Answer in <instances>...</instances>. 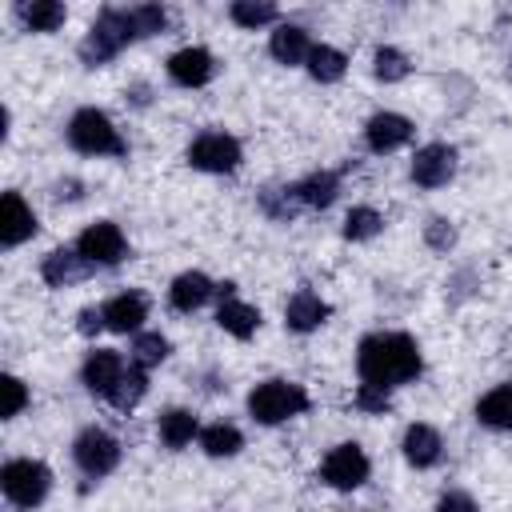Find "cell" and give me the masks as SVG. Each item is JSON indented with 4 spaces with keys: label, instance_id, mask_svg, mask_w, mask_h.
<instances>
[{
    "label": "cell",
    "instance_id": "cell-33",
    "mask_svg": "<svg viewBox=\"0 0 512 512\" xmlns=\"http://www.w3.org/2000/svg\"><path fill=\"white\" fill-rule=\"evenodd\" d=\"M128 16H132V28H136V40L140 36H156L168 24V12L160 4H136V8H128Z\"/></svg>",
    "mask_w": 512,
    "mask_h": 512
},
{
    "label": "cell",
    "instance_id": "cell-12",
    "mask_svg": "<svg viewBox=\"0 0 512 512\" xmlns=\"http://www.w3.org/2000/svg\"><path fill=\"white\" fill-rule=\"evenodd\" d=\"M212 72H216V60L200 44H188V48H180V52L168 56V76L180 88H204L212 80Z\"/></svg>",
    "mask_w": 512,
    "mask_h": 512
},
{
    "label": "cell",
    "instance_id": "cell-28",
    "mask_svg": "<svg viewBox=\"0 0 512 512\" xmlns=\"http://www.w3.org/2000/svg\"><path fill=\"white\" fill-rule=\"evenodd\" d=\"M168 352H172V344L160 332H136V340H132V364L144 368V372L156 368V364H164Z\"/></svg>",
    "mask_w": 512,
    "mask_h": 512
},
{
    "label": "cell",
    "instance_id": "cell-7",
    "mask_svg": "<svg viewBox=\"0 0 512 512\" xmlns=\"http://www.w3.org/2000/svg\"><path fill=\"white\" fill-rule=\"evenodd\" d=\"M368 472H372L368 452H364L356 440H344V444L328 448V456H324V464H320V480H324L328 488H336V492L360 488V484L368 480Z\"/></svg>",
    "mask_w": 512,
    "mask_h": 512
},
{
    "label": "cell",
    "instance_id": "cell-10",
    "mask_svg": "<svg viewBox=\"0 0 512 512\" xmlns=\"http://www.w3.org/2000/svg\"><path fill=\"white\" fill-rule=\"evenodd\" d=\"M124 372H128V364H124V356H120L116 348H96V352H88V360H84V368H80V380H84L88 392L112 400V392L120 388Z\"/></svg>",
    "mask_w": 512,
    "mask_h": 512
},
{
    "label": "cell",
    "instance_id": "cell-31",
    "mask_svg": "<svg viewBox=\"0 0 512 512\" xmlns=\"http://www.w3.org/2000/svg\"><path fill=\"white\" fill-rule=\"evenodd\" d=\"M372 76L384 80V84H400V80L408 76V56H404L400 48H392V44L376 48V52H372Z\"/></svg>",
    "mask_w": 512,
    "mask_h": 512
},
{
    "label": "cell",
    "instance_id": "cell-24",
    "mask_svg": "<svg viewBox=\"0 0 512 512\" xmlns=\"http://www.w3.org/2000/svg\"><path fill=\"white\" fill-rule=\"evenodd\" d=\"M476 420L500 432H512V384H496L476 400Z\"/></svg>",
    "mask_w": 512,
    "mask_h": 512
},
{
    "label": "cell",
    "instance_id": "cell-4",
    "mask_svg": "<svg viewBox=\"0 0 512 512\" xmlns=\"http://www.w3.org/2000/svg\"><path fill=\"white\" fill-rule=\"evenodd\" d=\"M308 392L292 380H264L248 392V416L256 424H284L300 412H308Z\"/></svg>",
    "mask_w": 512,
    "mask_h": 512
},
{
    "label": "cell",
    "instance_id": "cell-18",
    "mask_svg": "<svg viewBox=\"0 0 512 512\" xmlns=\"http://www.w3.org/2000/svg\"><path fill=\"white\" fill-rule=\"evenodd\" d=\"M292 204H304V208H328L340 192V176L336 172H312L304 180H296L292 188H284Z\"/></svg>",
    "mask_w": 512,
    "mask_h": 512
},
{
    "label": "cell",
    "instance_id": "cell-34",
    "mask_svg": "<svg viewBox=\"0 0 512 512\" xmlns=\"http://www.w3.org/2000/svg\"><path fill=\"white\" fill-rule=\"evenodd\" d=\"M0 392H4V408H0V416H4V420L20 416L24 404H28V388H24V380H20V376H4V380H0Z\"/></svg>",
    "mask_w": 512,
    "mask_h": 512
},
{
    "label": "cell",
    "instance_id": "cell-38",
    "mask_svg": "<svg viewBox=\"0 0 512 512\" xmlns=\"http://www.w3.org/2000/svg\"><path fill=\"white\" fill-rule=\"evenodd\" d=\"M100 328H104V312H100V308H84V312H80V332L92 336V332H100Z\"/></svg>",
    "mask_w": 512,
    "mask_h": 512
},
{
    "label": "cell",
    "instance_id": "cell-27",
    "mask_svg": "<svg viewBox=\"0 0 512 512\" xmlns=\"http://www.w3.org/2000/svg\"><path fill=\"white\" fill-rule=\"evenodd\" d=\"M304 64H308V76L320 80V84H336V80L344 76V68H348L344 52L332 48V44H312V52H308Z\"/></svg>",
    "mask_w": 512,
    "mask_h": 512
},
{
    "label": "cell",
    "instance_id": "cell-6",
    "mask_svg": "<svg viewBox=\"0 0 512 512\" xmlns=\"http://www.w3.org/2000/svg\"><path fill=\"white\" fill-rule=\"evenodd\" d=\"M72 460H76V468H80L84 476L100 480V476H108V472L120 464V440H116L112 432H104L100 424H92V428H84V432L72 440Z\"/></svg>",
    "mask_w": 512,
    "mask_h": 512
},
{
    "label": "cell",
    "instance_id": "cell-20",
    "mask_svg": "<svg viewBox=\"0 0 512 512\" xmlns=\"http://www.w3.org/2000/svg\"><path fill=\"white\" fill-rule=\"evenodd\" d=\"M208 296H216V284L204 272H180L168 288V304L176 312H196V308L208 304Z\"/></svg>",
    "mask_w": 512,
    "mask_h": 512
},
{
    "label": "cell",
    "instance_id": "cell-8",
    "mask_svg": "<svg viewBox=\"0 0 512 512\" xmlns=\"http://www.w3.org/2000/svg\"><path fill=\"white\" fill-rule=\"evenodd\" d=\"M188 164L196 172H236L240 168V140L228 132H200L188 144Z\"/></svg>",
    "mask_w": 512,
    "mask_h": 512
},
{
    "label": "cell",
    "instance_id": "cell-26",
    "mask_svg": "<svg viewBox=\"0 0 512 512\" xmlns=\"http://www.w3.org/2000/svg\"><path fill=\"white\" fill-rule=\"evenodd\" d=\"M200 448L208 452V456H236L240 448H244V436H240V428L236 424H228V420H216V424H208V428H200Z\"/></svg>",
    "mask_w": 512,
    "mask_h": 512
},
{
    "label": "cell",
    "instance_id": "cell-13",
    "mask_svg": "<svg viewBox=\"0 0 512 512\" xmlns=\"http://www.w3.org/2000/svg\"><path fill=\"white\" fill-rule=\"evenodd\" d=\"M408 140H412V120L400 116V112H376V116H368V124H364V144H368L372 152H396V148H404Z\"/></svg>",
    "mask_w": 512,
    "mask_h": 512
},
{
    "label": "cell",
    "instance_id": "cell-29",
    "mask_svg": "<svg viewBox=\"0 0 512 512\" xmlns=\"http://www.w3.org/2000/svg\"><path fill=\"white\" fill-rule=\"evenodd\" d=\"M228 16H232L240 28L256 32V28L272 24V20H280V8H276V4H268V0H236V4L228 8Z\"/></svg>",
    "mask_w": 512,
    "mask_h": 512
},
{
    "label": "cell",
    "instance_id": "cell-37",
    "mask_svg": "<svg viewBox=\"0 0 512 512\" xmlns=\"http://www.w3.org/2000/svg\"><path fill=\"white\" fill-rule=\"evenodd\" d=\"M436 512H480V508H476V500L468 492H444L436 500Z\"/></svg>",
    "mask_w": 512,
    "mask_h": 512
},
{
    "label": "cell",
    "instance_id": "cell-15",
    "mask_svg": "<svg viewBox=\"0 0 512 512\" xmlns=\"http://www.w3.org/2000/svg\"><path fill=\"white\" fill-rule=\"evenodd\" d=\"M100 312H104V328L128 336V332H140V324L148 320V300H144V292H120Z\"/></svg>",
    "mask_w": 512,
    "mask_h": 512
},
{
    "label": "cell",
    "instance_id": "cell-2",
    "mask_svg": "<svg viewBox=\"0 0 512 512\" xmlns=\"http://www.w3.org/2000/svg\"><path fill=\"white\" fill-rule=\"evenodd\" d=\"M136 40V28H132V16H128V8H104L96 20H92V28L84 32V40H80V60L88 64V68H100V64H108L124 44H132Z\"/></svg>",
    "mask_w": 512,
    "mask_h": 512
},
{
    "label": "cell",
    "instance_id": "cell-35",
    "mask_svg": "<svg viewBox=\"0 0 512 512\" xmlns=\"http://www.w3.org/2000/svg\"><path fill=\"white\" fill-rule=\"evenodd\" d=\"M356 408L360 412H384L388 408V388H376V384H360L356 388Z\"/></svg>",
    "mask_w": 512,
    "mask_h": 512
},
{
    "label": "cell",
    "instance_id": "cell-14",
    "mask_svg": "<svg viewBox=\"0 0 512 512\" xmlns=\"http://www.w3.org/2000/svg\"><path fill=\"white\" fill-rule=\"evenodd\" d=\"M32 232H36V212L24 204L20 192H4V200H0V244L4 248H16Z\"/></svg>",
    "mask_w": 512,
    "mask_h": 512
},
{
    "label": "cell",
    "instance_id": "cell-3",
    "mask_svg": "<svg viewBox=\"0 0 512 512\" xmlns=\"http://www.w3.org/2000/svg\"><path fill=\"white\" fill-rule=\"evenodd\" d=\"M68 144H72L76 152H84V156H124V152H128L120 128H116L112 116L100 112V108H80V112H72V120H68Z\"/></svg>",
    "mask_w": 512,
    "mask_h": 512
},
{
    "label": "cell",
    "instance_id": "cell-21",
    "mask_svg": "<svg viewBox=\"0 0 512 512\" xmlns=\"http://www.w3.org/2000/svg\"><path fill=\"white\" fill-rule=\"evenodd\" d=\"M268 52H272V60H280V64H304L308 52H312L308 28H300V24H276V32H272V40H268Z\"/></svg>",
    "mask_w": 512,
    "mask_h": 512
},
{
    "label": "cell",
    "instance_id": "cell-36",
    "mask_svg": "<svg viewBox=\"0 0 512 512\" xmlns=\"http://www.w3.org/2000/svg\"><path fill=\"white\" fill-rule=\"evenodd\" d=\"M424 240H428L436 252H448V248L456 244V232H452V224H448V220H440V216H436V220H428Z\"/></svg>",
    "mask_w": 512,
    "mask_h": 512
},
{
    "label": "cell",
    "instance_id": "cell-11",
    "mask_svg": "<svg viewBox=\"0 0 512 512\" xmlns=\"http://www.w3.org/2000/svg\"><path fill=\"white\" fill-rule=\"evenodd\" d=\"M456 176V148L452 144H424L412 156V180L420 188H440Z\"/></svg>",
    "mask_w": 512,
    "mask_h": 512
},
{
    "label": "cell",
    "instance_id": "cell-16",
    "mask_svg": "<svg viewBox=\"0 0 512 512\" xmlns=\"http://www.w3.org/2000/svg\"><path fill=\"white\" fill-rule=\"evenodd\" d=\"M400 448H404V460L412 468H432L440 460V452H444V440H440V432L432 424H408Z\"/></svg>",
    "mask_w": 512,
    "mask_h": 512
},
{
    "label": "cell",
    "instance_id": "cell-22",
    "mask_svg": "<svg viewBox=\"0 0 512 512\" xmlns=\"http://www.w3.org/2000/svg\"><path fill=\"white\" fill-rule=\"evenodd\" d=\"M156 432H160V444L176 452V448L192 444V436H200V420H196V412H188V408H168V412H160Z\"/></svg>",
    "mask_w": 512,
    "mask_h": 512
},
{
    "label": "cell",
    "instance_id": "cell-30",
    "mask_svg": "<svg viewBox=\"0 0 512 512\" xmlns=\"http://www.w3.org/2000/svg\"><path fill=\"white\" fill-rule=\"evenodd\" d=\"M144 392H148V372L144 368H136V364H128V372H124V380H120V388L112 392V408H120V412H132L140 400H144Z\"/></svg>",
    "mask_w": 512,
    "mask_h": 512
},
{
    "label": "cell",
    "instance_id": "cell-17",
    "mask_svg": "<svg viewBox=\"0 0 512 512\" xmlns=\"http://www.w3.org/2000/svg\"><path fill=\"white\" fill-rule=\"evenodd\" d=\"M328 316H332L328 300H320V296L308 292V288H300V292L288 300V308H284V324H288L292 332H316Z\"/></svg>",
    "mask_w": 512,
    "mask_h": 512
},
{
    "label": "cell",
    "instance_id": "cell-19",
    "mask_svg": "<svg viewBox=\"0 0 512 512\" xmlns=\"http://www.w3.org/2000/svg\"><path fill=\"white\" fill-rule=\"evenodd\" d=\"M88 268H92V264H88L80 252L56 248V252H48V256H44L40 276H44V284H48V288H68V284L84 280V276H88Z\"/></svg>",
    "mask_w": 512,
    "mask_h": 512
},
{
    "label": "cell",
    "instance_id": "cell-9",
    "mask_svg": "<svg viewBox=\"0 0 512 512\" xmlns=\"http://www.w3.org/2000/svg\"><path fill=\"white\" fill-rule=\"evenodd\" d=\"M76 252H80L88 264H96V268H112V264H120V260L128 256V240H124L120 224L96 220V224H88V228L76 236Z\"/></svg>",
    "mask_w": 512,
    "mask_h": 512
},
{
    "label": "cell",
    "instance_id": "cell-1",
    "mask_svg": "<svg viewBox=\"0 0 512 512\" xmlns=\"http://www.w3.org/2000/svg\"><path fill=\"white\" fill-rule=\"evenodd\" d=\"M420 368H424V360H420V348L408 332H372L356 348L360 384L400 388V384H412L420 376Z\"/></svg>",
    "mask_w": 512,
    "mask_h": 512
},
{
    "label": "cell",
    "instance_id": "cell-32",
    "mask_svg": "<svg viewBox=\"0 0 512 512\" xmlns=\"http://www.w3.org/2000/svg\"><path fill=\"white\" fill-rule=\"evenodd\" d=\"M380 228H384V216H380L376 208H368V204H356V208L344 216V236H348V240H372Z\"/></svg>",
    "mask_w": 512,
    "mask_h": 512
},
{
    "label": "cell",
    "instance_id": "cell-5",
    "mask_svg": "<svg viewBox=\"0 0 512 512\" xmlns=\"http://www.w3.org/2000/svg\"><path fill=\"white\" fill-rule=\"evenodd\" d=\"M0 488H4V496H8L12 504L36 508V504L48 496V488H52V472H48L44 460L16 456V460H8V464L0 468Z\"/></svg>",
    "mask_w": 512,
    "mask_h": 512
},
{
    "label": "cell",
    "instance_id": "cell-25",
    "mask_svg": "<svg viewBox=\"0 0 512 512\" xmlns=\"http://www.w3.org/2000/svg\"><path fill=\"white\" fill-rule=\"evenodd\" d=\"M216 324L228 332V336H236V340H248L256 328H260V312L252 308V304H244V300H220V308H216Z\"/></svg>",
    "mask_w": 512,
    "mask_h": 512
},
{
    "label": "cell",
    "instance_id": "cell-23",
    "mask_svg": "<svg viewBox=\"0 0 512 512\" xmlns=\"http://www.w3.org/2000/svg\"><path fill=\"white\" fill-rule=\"evenodd\" d=\"M16 16L28 32H56L68 20V8L60 0H24L16 4Z\"/></svg>",
    "mask_w": 512,
    "mask_h": 512
}]
</instances>
